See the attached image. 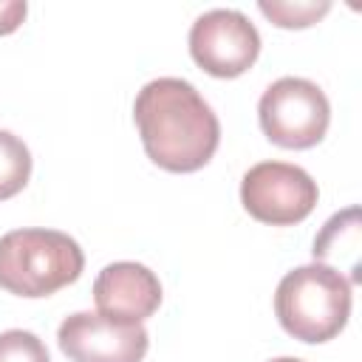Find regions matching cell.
Returning <instances> with one entry per match:
<instances>
[{"instance_id": "cell-1", "label": "cell", "mask_w": 362, "mask_h": 362, "mask_svg": "<svg viewBox=\"0 0 362 362\" xmlns=\"http://www.w3.org/2000/svg\"><path fill=\"white\" fill-rule=\"evenodd\" d=\"M133 119L153 164L167 173H195L218 150L221 124L209 102L178 76L147 82L136 102Z\"/></svg>"}, {"instance_id": "cell-2", "label": "cell", "mask_w": 362, "mask_h": 362, "mask_svg": "<svg viewBox=\"0 0 362 362\" xmlns=\"http://www.w3.org/2000/svg\"><path fill=\"white\" fill-rule=\"evenodd\" d=\"M274 314L294 339L308 345L328 342L351 317V283L322 263L297 266L277 283Z\"/></svg>"}, {"instance_id": "cell-3", "label": "cell", "mask_w": 362, "mask_h": 362, "mask_svg": "<svg viewBox=\"0 0 362 362\" xmlns=\"http://www.w3.org/2000/svg\"><path fill=\"white\" fill-rule=\"evenodd\" d=\"M85 269L79 243L57 229H14L0 238V288L17 297H48Z\"/></svg>"}, {"instance_id": "cell-4", "label": "cell", "mask_w": 362, "mask_h": 362, "mask_svg": "<svg viewBox=\"0 0 362 362\" xmlns=\"http://www.w3.org/2000/svg\"><path fill=\"white\" fill-rule=\"evenodd\" d=\"M257 119L272 144L286 150H308L325 139L331 105L317 82L283 76L263 90L257 102Z\"/></svg>"}, {"instance_id": "cell-5", "label": "cell", "mask_w": 362, "mask_h": 362, "mask_svg": "<svg viewBox=\"0 0 362 362\" xmlns=\"http://www.w3.org/2000/svg\"><path fill=\"white\" fill-rule=\"evenodd\" d=\"M317 181L297 164L260 161L240 178L243 209L269 226H294L305 221L317 206Z\"/></svg>"}, {"instance_id": "cell-6", "label": "cell", "mask_w": 362, "mask_h": 362, "mask_svg": "<svg viewBox=\"0 0 362 362\" xmlns=\"http://www.w3.org/2000/svg\"><path fill=\"white\" fill-rule=\"evenodd\" d=\"M189 54L209 76L235 79L255 65L260 34L246 14L235 8H212L192 23Z\"/></svg>"}, {"instance_id": "cell-7", "label": "cell", "mask_w": 362, "mask_h": 362, "mask_svg": "<svg viewBox=\"0 0 362 362\" xmlns=\"http://www.w3.org/2000/svg\"><path fill=\"white\" fill-rule=\"evenodd\" d=\"M57 342L71 362H141L150 337L141 322L76 311L59 322Z\"/></svg>"}, {"instance_id": "cell-8", "label": "cell", "mask_w": 362, "mask_h": 362, "mask_svg": "<svg viewBox=\"0 0 362 362\" xmlns=\"http://www.w3.org/2000/svg\"><path fill=\"white\" fill-rule=\"evenodd\" d=\"M93 303H96V311L105 317L141 322L158 311L161 283L141 263H133V260L107 263L93 280Z\"/></svg>"}, {"instance_id": "cell-9", "label": "cell", "mask_w": 362, "mask_h": 362, "mask_svg": "<svg viewBox=\"0 0 362 362\" xmlns=\"http://www.w3.org/2000/svg\"><path fill=\"white\" fill-rule=\"evenodd\" d=\"M314 263H322L334 272H348V283L362 280V221L359 206H348L325 221L314 238Z\"/></svg>"}, {"instance_id": "cell-10", "label": "cell", "mask_w": 362, "mask_h": 362, "mask_svg": "<svg viewBox=\"0 0 362 362\" xmlns=\"http://www.w3.org/2000/svg\"><path fill=\"white\" fill-rule=\"evenodd\" d=\"M31 178V153L25 141L8 130H0V201L14 198Z\"/></svg>"}, {"instance_id": "cell-11", "label": "cell", "mask_w": 362, "mask_h": 362, "mask_svg": "<svg viewBox=\"0 0 362 362\" xmlns=\"http://www.w3.org/2000/svg\"><path fill=\"white\" fill-rule=\"evenodd\" d=\"M257 8L280 28H308L317 20H322L331 11L328 0H303V3H291V0H260Z\"/></svg>"}, {"instance_id": "cell-12", "label": "cell", "mask_w": 362, "mask_h": 362, "mask_svg": "<svg viewBox=\"0 0 362 362\" xmlns=\"http://www.w3.org/2000/svg\"><path fill=\"white\" fill-rule=\"evenodd\" d=\"M0 362H51L48 348L31 331L11 328L0 334Z\"/></svg>"}, {"instance_id": "cell-13", "label": "cell", "mask_w": 362, "mask_h": 362, "mask_svg": "<svg viewBox=\"0 0 362 362\" xmlns=\"http://www.w3.org/2000/svg\"><path fill=\"white\" fill-rule=\"evenodd\" d=\"M25 0H0V37L17 31L25 20Z\"/></svg>"}, {"instance_id": "cell-14", "label": "cell", "mask_w": 362, "mask_h": 362, "mask_svg": "<svg viewBox=\"0 0 362 362\" xmlns=\"http://www.w3.org/2000/svg\"><path fill=\"white\" fill-rule=\"evenodd\" d=\"M272 362H303V359H297V356H277V359H272Z\"/></svg>"}]
</instances>
